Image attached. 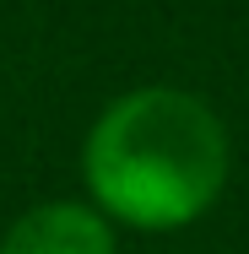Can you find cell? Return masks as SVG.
Returning <instances> with one entry per match:
<instances>
[{
  "instance_id": "1",
  "label": "cell",
  "mask_w": 249,
  "mask_h": 254,
  "mask_svg": "<svg viewBox=\"0 0 249 254\" xmlns=\"http://www.w3.org/2000/svg\"><path fill=\"white\" fill-rule=\"evenodd\" d=\"M228 179V135L190 92L141 87L119 98L87 135V184L103 211L130 227H184Z\"/></svg>"
},
{
  "instance_id": "2",
  "label": "cell",
  "mask_w": 249,
  "mask_h": 254,
  "mask_svg": "<svg viewBox=\"0 0 249 254\" xmlns=\"http://www.w3.org/2000/svg\"><path fill=\"white\" fill-rule=\"evenodd\" d=\"M0 254H114V233L98 211H87L76 200H54L27 211L5 233Z\"/></svg>"
}]
</instances>
